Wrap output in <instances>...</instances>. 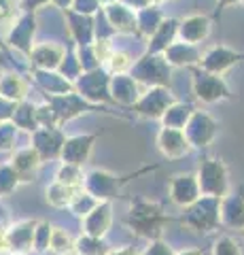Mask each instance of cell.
<instances>
[{"label": "cell", "instance_id": "6da1fadb", "mask_svg": "<svg viewBox=\"0 0 244 255\" xmlns=\"http://www.w3.org/2000/svg\"><path fill=\"white\" fill-rule=\"evenodd\" d=\"M170 217L163 211V206L155 200H147L143 196H134L128 204V213H125L123 223L130 228L132 234H136L147 241H155L160 238Z\"/></svg>", "mask_w": 244, "mask_h": 255}, {"label": "cell", "instance_id": "7a4b0ae2", "mask_svg": "<svg viewBox=\"0 0 244 255\" xmlns=\"http://www.w3.org/2000/svg\"><path fill=\"white\" fill-rule=\"evenodd\" d=\"M187 230L195 234H212L221 226V198L202 196L193 204L183 209V215L178 217Z\"/></svg>", "mask_w": 244, "mask_h": 255}, {"label": "cell", "instance_id": "3957f363", "mask_svg": "<svg viewBox=\"0 0 244 255\" xmlns=\"http://www.w3.org/2000/svg\"><path fill=\"white\" fill-rule=\"evenodd\" d=\"M130 75L145 87H168L172 81V68L163 53H145L134 62Z\"/></svg>", "mask_w": 244, "mask_h": 255}, {"label": "cell", "instance_id": "277c9868", "mask_svg": "<svg viewBox=\"0 0 244 255\" xmlns=\"http://www.w3.org/2000/svg\"><path fill=\"white\" fill-rule=\"evenodd\" d=\"M198 181L202 187V196H215V198H225L232 191L230 183V170L223 159L219 157H204L198 170Z\"/></svg>", "mask_w": 244, "mask_h": 255}, {"label": "cell", "instance_id": "5b68a950", "mask_svg": "<svg viewBox=\"0 0 244 255\" xmlns=\"http://www.w3.org/2000/svg\"><path fill=\"white\" fill-rule=\"evenodd\" d=\"M111 79L113 75L102 66L89 73H83L75 81V92L81 94L85 100L91 102L96 107L113 105V96H111Z\"/></svg>", "mask_w": 244, "mask_h": 255}, {"label": "cell", "instance_id": "8992f818", "mask_svg": "<svg viewBox=\"0 0 244 255\" xmlns=\"http://www.w3.org/2000/svg\"><path fill=\"white\" fill-rule=\"evenodd\" d=\"M34 36H36V15L34 13H19L17 17L13 19L9 30H6L4 43L28 60L36 45Z\"/></svg>", "mask_w": 244, "mask_h": 255}, {"label": "cell", "instance_id": "52a82bcc", "mask_svg": "<svg viewBox=\"0 0 244 255\" xmlns=\"http://www.w3.org/2000/svg\"><path fill=\"white\" fill-rule=\"evenodd\" d=\"M174 102H176V98L168 87H147L132 109L138 117L151 119V122H162L163 113H166Z\"/></svg>", "mask_w": 244, "mask_h": 255}, {"label": "cell", "instance_id": "ba28073f", "mask_svg": "<svg viewBox=\"0 0 244 255\" xmlns=\"http://www.w3.org/2000/svg\"><path fill=\"white\" fill-rule=\"evenodd\" d=\"M123 179L119 174H115L111 170H104V168H93L89 172H85V183L83 187L93 194L100 202H113L119 191L123 187Z\"/></svg>", "mask_w": 244, "mask_h": 255}, {"label": "cell", "instance_id": "9c48e42d", "mask_svg": "<svg viewBox=\"0 0 244 255\" xmlns=\"http://www.w3.org/2000/svg\"><path fill=\"white\" fill-rule=\"evenodd\" d=\"M193 94L204 105H215V102L232 98V94L227 90L221 75L208 73V70H204V68L193 70Z\"/></svg>", "mask_w": 244, "mask_h": 255}, {"label": "cell", "instance_id": "30bf717a", "mask_svg": "<svg viewBox=\"0 0 244 255\" xmlns=\"http://www.w3.org/2000/svg\"><path fill=\"white\" fill-rule=\"evenodd\" d=\"M47 100L51 102L53 111H56L60 128H64L68 122H73V119L81 117L85 113H91V111L100 109L96 105H91V102H87L81 94H77V92L62 94V96H47Z\"/></svg>", "mask_w": 244, "mask_h": 255}, {"label": "cell", "instance_id": "8fae6325", "mask_svg": "<svg viewBox=\"0 0 244 255\" xmlns=\"http://www.w3.org/2000/svg\"><path fill=\"white\" fill-rule=\"evenodd\" d=\"M66 142V134L62 128H38L30 134V145H32L43 162H60L62 149Z\"/></svg>", "mask_w": 244, "mask_h": 255}, {"label": "cell", "instance_id": "7c38bea8", "mask_svg": "<svg viewBox=\"0 0 244 255\" xmlns=\"http://www.w3.org/2000/svg\"><path fill=\"white\" fill-rule=\"evenodd\" d=\"M219 124L212 119L206 111H195L193 117L189 119V124L185 128V134L193 149L204 151L212 145V140L217 138Z\"/></svg>", "mask_w": 244, "mask_h": 255}, {"label": "cell", "instance_id": "4fadbf2b", "mask_svg": "<svg viewBox=\"0 0 244 255\" xmlns=\"http://www.w3.org/2000/svg\"><path fill=\"white\" fill-rule=\"evenodd\" d=\"M168 194L172 204H176L178 209H187L189 204H193L198 198H202V187L195 172H176L168 183Z\"/></svg>", "mask_w": 244, "mask_h": 255}, {"label": "cell", "instance_id": "5bb4252c", "mask_svg": "<svg viewBox=\"0 0 244 255\" xmlns=\"http://www.w3.org/2000/svg\"><path fill=\"white\" fill-rule=\"evenodd\" d=\"M155 145L160 149V153L168 159H180L191 153V142H189L185 130H178V128H166L162 126L160 132H157Z\"/></svg>", "mask_w": 244, "mask_h": 255}, {"label": "cell", "instance_id": "9a60e30c", "mask_svg": "<svg viewBox=\"0 0 244 255\" xmlns=\"http://www.w3.org/2000/svg\"><path fill=\"white\" fill-rule=\"evenodd\" d=\"M221 226L227 232H244V185L221 198Z\"/></svg>", "mask_w": 244, "mask_h": 255}, {"label": "cell", "instance_id": "2e32d148", "mask_svg": "<svg viewBox=\"0 0 244 255\" xmlns=\"http://www.w3.org/2000/svg\"><path fill=\"white\" fill-rule=\"evenodd\" d=\"M96 140H98L96 134H87V132L66 136V142H64V149H62L60 162L85 166V164L89 162L91 153H93V145H96Z\"/></svg>", "mask_w": 244, "mask_h": 255}, {"label": "cell", "instance_id": "e0dca14e", "mask_svg": "<svg viewBox=\"0 0 244 255\" xmlns=\"http://www.w3.org/2000/svg\"><path fill=\"white\" fill-rule=\"evenodd\" d=\"M38 219H19L6 226V236L13 253H34V230Z\"/></svg>", "mask_w": 244, "mask_h": 255}, {"label": "cell", "instance_id": "ac0fdd59", "mask_svg": "<svg viewBox=\"0 0 244 255\" xmlns=\"http://www.w3.org/2000/svg\"><path fill=\"white\" fill-rule=\"evenodd\" d=\"M64 15L75 45H91L96 41V15L77 13L75 9H66Z\"/></svg>", "mask_w": 244, "mask_h": 255}, {"label": "cell", "instance_id": "d6986e66", "mask_svg": "<svg viewBox=\"0 0 244 255\" xmlns=\"http://www.w3.org/2000/svg\"><path fill=\"white\" fill-rule=\"evenodd\" d=\"M108 23L113 26V30L117 34H134L138 32L136 26V11L130 9L128 4H123L121 0H113V2H106L102 6Z\"/></svg>", "mask_w": 244, "mask_h": 255}, {"label": "cell", "instance_id": "ffe728a7", "mask_svg": "<svg viewBox=\"0 0 244 255\" xmlns=\"http://www.w3.org/2000/svg\"><path fill=\"white\" fill-rule=\"evenodd\" d=\"M66 47L60 45V43H36L32 53H30V66L32 68H41V70H58L62 60H64L66 55Z\"/></svg>", "mask_w": 244, "mask_h": 255}, {"label": "cell", "instance_id": "44dd1931", "mask_svg": "<svg viewBox=\"0 0 244 255\" xmlns=\"http://www.w3.org/2000/svg\"><path fill=\"white\" fill-rule=\"evenodd\" d=\"M111 96H113V105L134 107L140 96H143V92H140V83L136 79H134L130 73H123V75H113Z\"/></svg>", "mask_w": 244, "mask_h": 255}, {"label": "cell", "instance_id": "7402d4cb", "mask_svg": "<svg viewBox=\"0 0 244 255\" xmlns=\"http://www.w3.org/2000/svg\"><path fill=\"white\" fill-rule=\"evenodd\" d=\"M43 164H45L43 157L38 155V151L32 145L17 149L13 153V157H11V166L15 168V172L19 174L21 183H32L36 179V174H38V170H41Z\"/></svg>", "mask_w": 244, "mask_h": 255}, {"label": "cell", "instance_id": "603a6c76", "mask_svg": "<svg viewBox=\"0 0 244 255\" xmlns=\"http://www.w3.org/2000/svg\"><path fill=\"white\" fill-rule=\"evenodd\" d=\"M32 81L45 96H62L75 92V83L60 73V70H41L32 68Z\"/></svg>", "mask_w": 244, "mask_h": 255}, {"label": "cell", "instance_id": "cb8c5ba5", "mask_svg": "<svg viewBox=\"0 0 244 255\" xmlns=\"http://www.w3.org/2000/svg\"><path fill=\"white\" fill-rule=\"evenodd\" d=\"M113 226V202H100L87 217L81 219V230L89 236L106 238Z\"/></svg>", "mask_w": 244, "mask_h": 255}, {"label": "cell", "instance_id": "d4e9b609", "mask_svg": "<svg viewBox=\"0 0 244 255\" xmlns=\"http://www.w3.org/2000/svg\"><path fill=\"white\" fill-rule=\"evenodd\" d=\"M240 60L238 53H234L230 49H225V47H215V49H210L206 55L202 58L200 66L204 70H208V73H215V75H223L227 68L236 64Z\"/></svg>", "mask_w": 244, "mask_h": 255}, {"label": "cell", "instance_id": "484cf974", "mask_svg": "<svg viewBox=\"0 0 244 255\" xmlns=\"http://www.w3.org/2000/svg\"><path fill=\"white\" fill-rule=\"evenodd\" d=\"M30 83L26 77H21L19 73H2L0 75V96L15 102H21L28 98Z\"/></svg>", "mask_w": 244, "mask_h": 255}, {"label": "cell", "instance_id": "4316f807", "mask_svg": "<svg viewBox=\"0 0 244 255\" xmlns=\"http://www.w3.org/2000/svg\"><path fill=\"white\" fill-rule=\"evenodd\" d=\"M178 34V26L174 19H163L162 26L157 28L151 36H149L147 51L149 53H166L168 47L174 43V38Z\"/></svg>", "mask_w": 244, "mask_h": 255}, {"label": "cell", "instance_id": "83f0119b", "mask_svg": "<svg viewBox=\"0 0 244 255\" xmlns=\"http://www.w3.org/2000/svg\"><path fill=\"white\" fill-rule=\"evenodd\" d=\"M166 60L170 66H193V64L202 62V55L195 49V45L191 43H172L166 49Z\"/></svg>", "mask_w": 244, "mask_h": 255}, {"label": "cell", "instance_id": "f1b7e54d", "mask_svg": "<svg viewBox=\"0 0 244 255\" xmlns=\"http://www.w3.org/2000/svg\"><path fill=\"white\" fill-rule=\"evenodd\" d=\"M77 191L79 189H75V187H68V185H64V183H60V181H53L45 189V202L49 204L51 209L64 211V209L70 206V202H73Z\"/></svg>", "mask_w": 244, "mask_h": 255}, {"label": "cell", "instance_id": "f546056e", "mask_svg": "<svg viewBox=\"0 0 244 255\" xmlns=\"http://www.w3.org/2000/svg\"><path fill=\"white\" fill-rule=\"evenodd\" d=\"M13 124L17 126L21 132H28V134L36 132L41 126H38L36 105H34V102H30L28 98L21 100L19 105H17V111H15V115H13Z\"/></svg>", "mask_w": 244, "mask_h": 255}, {"label": "cell", "instance_id": "4dcf8cb0", "mask_svg": "<svg viewBox=\"0 0 244 255\" xmlns=\"http://www.w3.org/2000/svg\"><path fill=\"white\" fill-rule=\"evenodd\" d=\"M178 36L185 43H200L208 36V19L206 17H189L178 26Z\"/></svg>", "mask_w": 244, "mask_h": 255}, {"label": "cell", "instance_id": "1f68e13d", "mask_svg": "<svg viewBox=\"0 0 244 255\" xmlns=\"http://www.w3.org/2000/svg\"><path fill=\"white\" fill-rule=\"evenodd\" d=\"M195 113V109L191 105H185V102H174L166 113H163L162 117V126H166V128H178V130H185L187 124H189V119L193 117Z\"/></svg>", "mask_w": 244, "mask_h": 255}, {"label": "cell", "instance_id": "d6a6232c", "mask_svg": "<svg viewBox=\"0 0 244 255\" xmlns=\"http://www.w3.org/2000/svg\"><path fill=\"white\" fill-rule=\"evenodd\" d=\"M162 21H163V17H162V11L157 9V4H149V6H145V9L136 11L138 34H143L147 38L162 26Z\"/></svg>", "mask_w": 244, "mask_h": 255}, {"label": "cell", "instance_id": "836d02e7", "mask_svg": "<svg viewBox=\"0 0 244 255\" xmlns=\"http://www.w3.org/2000/svg\"><path fill=\"white\" fill-rule=\"evenodd\" d=\"M100 204V200L93 194H89L85 187H81L75 194V198H73V202H70V206H68V211L73 213V217H77V219H85L87 215L96 209V206Z\"/></svg>", "mask_w": 244, "mask_h": 255}, {"label": "cell", "instance_id": "e575fe53", "mask_svg": "<svg viewBox=\"0 0 244 255\" xmlns=\"http://www.w3.org/2000/svg\"><path fill=\"white\" fill-rule=\"evenodd\" d=\"M108 251H111V245H108L104 238L89 236L85 232H81V236H77L75 253H79V255H106Z\"/></svg>", "mask_w": 244, "mask_h": 255}, {"label": "cell", "instance_id": "d590c367", "mask_svg": "<svg viewBox=\"0 0 244 255\" xmlns=\"http://www.w3.org/2000/svg\"><path fill=\"white\" fill-rule=\"evenodd\" d=\"M75 245H77V238L70 234L66 228L53 226V234H51V243H49V253H53V255L75 253Z\"/></svg>", "mask_w": 244, "mask_h": 255}, {"label": "cell", "instance_id": "8d00e7d4", "mask_svg": "<svg viewBox=\"0 0 244 255\" xmlns=\"http://www.w3.org/2000/svg\"><path fill=\"white\" fill-rule=\"evenodd\" d=\"M56 181L64 183V185H68V187L81 189V187H83V183H85V172H83V166L68 164V162H60L58 170H56Z\"/></svg>", "mask_w": 244, "mask_h": 255}, {"label": "cell", "instance_id": "74e56055", "mask_svg": "<svg viewBox=\"0 0 244 255\" xmlns=\"http://www.w3.org/2000/svg\"><path fill=\"white\" fill-rule=\"evenodd\" d=\"M134 66V60H132V55L128 51H123V49H113V53L108 55V60L104 62V68L108 70L111 75H123V73H130Z\"/></svg>", "mask_w": 244, "mask_h": 255}, {"label": "cell", "instance_id": "f35d334b", "mask_svg": "<svg viewBox=\"0 0 244 255\" xmlns=\"http://www.w3.org/2000/svg\"><path fill=\"white\" fill-rule=\"evenodd\" d=\"M19 185H21V179H19V174L15 172L11 162L0 164V198L11 196Z\"/></svg>", "mask_w": 244, "mask_h": 255}, {"label": "cell", "instance_id": "ab89813d", "mask_svg": "<svg viewBox=\"0 0 244 255\" xmlns=\"http://www.w3.org/2000/svg\"><path fill=\"white\" fill-rule=\"evenodd\" d=\"M58 70L68 79V81H73V83L83 75V66H81V62H79V55H77L75 47H70V49L66 51L64 60H62V64H60Z\"/></svg>", "mask_w": 244, "mask_h": 255}, {"label": "cell", "instance_id": "60d3db41", "mask_svg": "<svg viewBox=\"0 0 244 255\" xmlns=\"http://www.w3.org/2000/svg\"><path fill=\"white\" fill-rule=\"evenodd\" d=\"M75 49L79 55V62H81V66H83V73L102 68V62L98 58V51H96V47H93V43L91 45H75Z\"/></svg>", "mask_w": 244, "mask_h": 255}, {"label": "cell", "instance_id": "b9f144b4", "mask_svg": "<svg viewBox=\"0 0 244 255\" xmlns=\"http://www.w3.org/2000/svg\"><path fill=\"white\" fill-rule=\"evenodd\" d=\"M51 234H53V226H51V223L49 221H38V226L34 230V253H38V255L49 253Z\"/></svg>", "mask_w": 244, "mask_h": 255}, {"label": "cell", "instance_id": "7bdbcfd3", "mask_svg": "<svg viewBox=\"0 0 244 255\" xmlns=\"http://www.w3.org/2000/svg\"><path fill=\"white\" fill-rule=\"evenodd\" d=\"M17 132L19 128L13 122H4L0 124V153H11L17 142Z\"/></svg>", "mask_w": 244, "mask_h": 255}, {"label": "cell", "instance_id": "ee69618b", "mask_svg": "<svg viewBox=\"0 0 244 255\" xmlns=\"http://www.w3.org/2000/svg\"><path fill=\"white\" fill-rule=\"evenodd\" d=\"M212 255H242V249L234 236H221L212 245Z\"/></svg>", "mask_w": 244, "mask_h": 255}, {"label": "cell", "instance_id": "f6af8a7d", "mask_svg": "<svg viewBox=\"0 0 244 255\" xmlns=\"http://www.w3.org/2000/svg\"><path fill=\"white\" fill-rule=\"evenodd\" d=\"M36 117H38V126H41V128H60L58 115H56V111H53L49 100L36 105Z\"/></svg>", "mask_w": 244, "mask_h": 255}, {"label": "cell", "instance_id": "bcb514c9", "mask_svg": "<svg viewBox=\"0 0 244 255\" xmlns=\"http://www.w3.org/2000/svg\"><path fill=\"white\" fill-rule=\"evenodd\" d=\"M17 9L19 0H0V26H11Z\"/></svg>", "mask_w": 244, "mask_h": 255}, {"label": "cell", "instance_id": "7dc6e473", "mask_svg": "<svg viewBox=\"0 0 244 255\" xmlns=\"http://www.w3.org/2000/svg\"><path fill=\"white\" fill-rule=\"evenodd\" d=\"M140 255H176V251L168 243H163L162 238H155V241H149V245L140 251Z\"/></svg>", "mask_w": 244, "mask_h": 255}, {"label": "cell", "instance_id": "c3c4849f", "mask_svg": "<svg viewBox=\"0 0 244 255\" xmlns=\"http://www.w3.org/2000/svg\"><path fill=\"white\" fill-rule=\"evenodd\" d=\"M102 6H104L102 0H75L73 2V9L77 13H85V15H96Z\"/></svg>", "mask_w": 244, "mask_h": 255}, {"label": "cell", "instance_id": "681fc988", "mask_svg": "<svg viewBox=\"0 0 244 255\" xmlns=\"http://www.w3.org/2000/svg\"><path fill=\"white\" fill-rule=\"evenodd\" d=\"M17 105H19V102L0 96V124L13 122V115H15V111H17Z\"/></svg>", "mask_w": 244, "mask_h": 255}, {"label": "cell", "instance_id": "f907efd6", "mask_svg": "<svg viewBox=\"0 0 244 255\" xmlns=\"http://www.w3.org/2000/svg\"><path fill=\"white\" fill-rule=\"evenodd\" d=\"M51 4V0H19V11L21 13H36Z\"/></svg>", "mask_w": 244, "mask_h": 255}, {"label": "cell", "instance_id": "816d5d0a", "mask_svg": "<svg viewBox=\"0 0 244 255\" xmlns=\"http://www.w3.org/2000/svg\"><path fill=\"white\" fill-rule=\"evenodd\" d=\"M106 255H140V251L132 245H123V247H111V251Z\"/></svg>", "mask_w": 244, "mask_h": 255}, {"label": "cell", "instance_id": "f5cc1de1", "mask_svg": "<svg viewBox=\"0 0 244 255\" xmlns=\"http://www.w3.org/2000/svg\"><path fill=\"white\" fill-rule=\"evenodd\" d=\"M11 253V245H9V236H6V226H0V255Z\"/></svg>", "mask_w": 244, "mask_h": 255}, {"label": "cell", "instance_id": "db71d44e", "mask_svg": "<svg viewBox=\"0 0 244 255\" xmlns=\"http://www.w3.org/2000/svg\"><path fill=\"white\" fill-rule=\"evenodd\" d=\"M123 4H128L130 9H134V11H140V9H145V6H149V4H153L151 0H121Z\"/></svg>", "mask_w": 244, "mask_h": 255}, {"label": "cell", "instance_id": "11a10c76", "mask_svg": "<svg viewBox=\"0 0 244 255\" xmlns=\"http://www.w3.org/2000/svg\"><path fill=\"white\" fill-rule=\"evenodd\" d=\"M73 2H75V0H51V4L58 6V9H62V11L73 9Z\"/></svg>", "mask_w": 244, "mask_h": 255}, {"label": "cell", "instance_id": "9f6ffc18", "mask_svg": "<svg viewBox=\"0 0 244 255\" xmlns=\"http://www.w3.org/2000/svg\"><path fill=\"white\" fill-rule=\"evenodd\" d=\"M176 255H204L202 249H183V251H176Z\"/></svg>", "mask_w": 244, "mask_h": 255}, {"label": "cell", "instance_id": "6f0895ef", "mask_svg": "<svg viewBox=\"0 0 244 255\" xmlns=\"http://www.w3.org/2000/svg\"><path fill=\"white\" fill-rule=\"evenodd\" d=\"M0 66H2V51H0Z\"/></svg>", "mask_w": 244, "mask_h": 255}, {"label": "cell", "instance_id": "680465c9", "mask_svg": "<svg viewBox=\"0 0 244 255\" xmlns=\"http://www.w3.org/2000/svg\"><path fill=\"white\" fill-rule=\"evenodd\" d=\"M6 255H21V253H13V251H11V253H6Z\"/></svg>", "mask_w": 244, "mask_h": 255}, {"label": "cell", "instance_id": "91938a15", "mask_svg": "<svg viewBox=\"0 0 244 255\" xmlns=\"http://www.w3.org/2000/svg\"><path fill=\"white\" fill-rule=\"evenodd\" d=\"M68 255H79V253H68Z\"/></svg>", "mask_w": 244, "mask_h": 255}, {"label": "cell", "instance_id": "94428289", "mask_svg": "<svg viewBox=\"0 0 244 255\" xmlns=\"http://www.w3.org/2000/svg\"><path fill=\"white\" fill-rule=\"evenodd\" d=\"M242 236H244V232H242Z\"/></svg>", "mask_w": 244, "mask_h": 255}]
</instances>
